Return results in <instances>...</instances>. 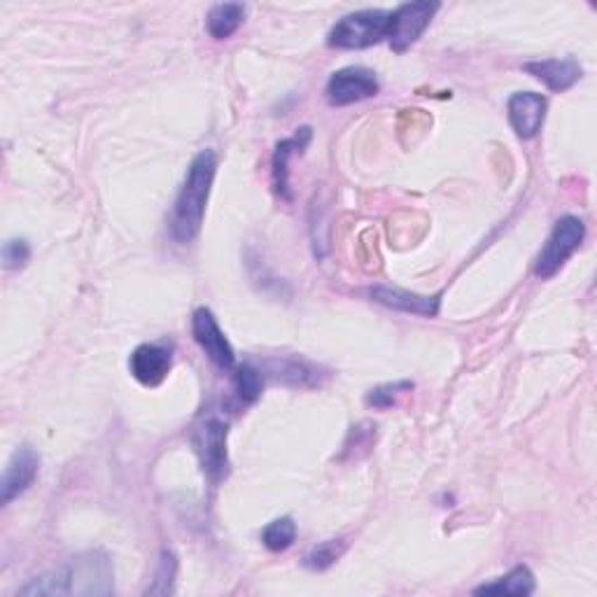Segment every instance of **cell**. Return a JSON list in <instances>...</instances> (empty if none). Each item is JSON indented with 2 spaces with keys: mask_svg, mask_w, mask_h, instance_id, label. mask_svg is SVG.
Listing matches in <instances>:
<instances>
[{
  "mask_svg": "<svg viewBox=\"0 0 597 597\" xmlns=\"http://www.w3.org/2000/svg\"><path fill=\"white\" fill-rule=\"evenodd\" d=\"M311 138H313L311 126H301L297 128L295 136L281 140L276 145V152H273L271 181H273V189H276L278 197L285 201H293V189H289V161L303 154V150L309 148Z\"/></svg>",
  "mask_w": 597,
  "mask_h": 597,
  "instance_id": "obj_12",
  "label": "cell"
},
{
  "mask_svg": "<svg viewBox=\"0 0 597 597\" xmlns=\"http://www.w3.org/2000/svg\"><path fill=\"white\" fill-rule=\"evenodd\" d=\"M171 366L173 350L166 344H142L128 358L132 376L145 387H157L164 383L171 374Z\"/></svg>",
  "mask_w": 597,
  "mask_h": 597,
  "instance_id": "obj_9",
  "label": "cell"
},
{
  "mask_svg": "<svg viewBox=\"0 0 597 597\" xmlns=\"http://www.w3.org/2000/svg\"><path fill=\"white\" fill-rule=\"evenodd\" d=\"M38 470H40V456L34 448L22 446L14 450V456L10 458L3 472V481H0V493H3L0 499H3V505H10L12 499H17L34 486L38 478Z\"/></svg>",
  "mask_w": 597,
  "mask_h": 597,
  "instance_id": "obj_10",
  "label": "cell"
},
{
  "mask_svg": "<svg viewBox=\"0 0 597 597\" xmlns=\"http://www.w3.org/2000/svg\"><path fill=\"white\" fill-rule=\"evenodd\" d=\"M413 390L411 381H397V383H387V385H378L366 395V405L374 409H393L397 405V399Z\"/></svg>",
  "mask_w": 597,
  "mask_h": 597,
  "instance_id": "obj_21",
  "label": "cell"
},
{
  "mask_svg": "<svg viewBox=\"0 0 597 597\" xmlns=\"http://www.w3.org/2000/svg\"><path fill=\"white\" fill-rule=\"evenodd\" d=\"M215 171H217V157L213 150H201L191 159L185 183L181 191H177L171 220H169L171 236L177 240V244L187 246L201 234L206 203H208V197H211Z\"/></svg>",
  "mask_w": 597,
  "mask_h": 597,
  "instance_id": "obj_2",
  "label": "cell"
},
{
  "mask_svg": "<svg viewBox=\"0 0 597 597\" xmlns=\"http://www.w3.org/2000/svg\"><path fill=\"white\" fill-rule=\"evenodd\" d=\"M546 108H548V101L542 94H535V91L513 94L507 110H509V122L513 126L515 136L523 140L535 138L544 126Z\"/></svg>",
  "mask_w": 597,
  "mask_h": 597,
  "instance_id": "obj_11",
  "label": "cell"
},
{
  "mask_svg": "<svg viewBox=\"0 0 597 597\" xmlns=\"http://www.w3.org/2000/svg\"><path fill=\"white\" fill-rule=\"evenodd\" d=\"M369 297L374 299L381 306H387L393 311L401 313H413V315H423V318H437L441 309V295H415L409 293V289H399L390 285H376L369 289Z\"/></svg>",
  "mask_w": 597,
  "mask_h": 597,
  "instance_id": "obj_13",
  "label": "cell"
},
{
  "mask_svg": "<svg viewBox=\"0 0 597 597\" xmlns=\"http://www.w3.org/2000/svg\"><path fill=\"white\" fill-rule=\"evenodd\" d=\"M260 369L264 376H271L273 381H281L293 387H318L322 385V378H325V371L318 364L299 358H273L266 360Z\"/></svg>",
  "mask_w": 597,
  "mask_h": 597,
  "instance_id": "obj_15",
  "label": "cell"
},
{
  "mask_svg": "<svg viewBox=\"0 0 597 597\" xmlns=\"http://www.w3.org/2000/svg\"><path fill=\"white\" fill-rule=\"evenodd\" d=\"M523 71L532 77H537L551 91H568L572 89L584 71H581L574 59H542V61H527L523 63Z\"/></svg>",
  "mask_w": 597,
  "mask_h": 597,
  "instance_id": "obj_14",
  "label": "cell"
},
{
  "mask_svg": "<svg viewBox=\"0 0 597 597\" xmlns=\"http://www.w3.org/2000/svg\"><path fill=\"white\" fill-rule=\"evenodd\" d=\"M175 570H177L175 556H173L171 551L161 554V562H159V570H157L154 584H152L148 590H145V593H148V595H169V593H173Z\"/></svg>",
  "mask_w": 597,
  "mask_h": 597,
  "instance_id": "obj_22",
  "label": "cell"
},
{
  "mask_svg": "<svg viewBox=\"0 0 597 597\" xmlns=\"http://www.w3.org/2000/svg\"><path fill=\"white\" fill-rule=\"evenodd\" d=\"M246 20V5L244 3H217L208 10L206 26L208 34L215 40H227L234 36Z\"/></svg>",
  "mask_w": 597,
  "mask_h": 597,
  "instance_id": "obj_16",
  "label": "cell"
},
{
  "mask_svg": "<svg viewBox=\"0 0 597 597\" xmlns=\"http://www.w3.org/2000/svg\"><path fill=\"white\" fill-rule=\"evenodd\" d=\"M191 334L194 341L201 346V350L206 352V358L211 360L217 369L229 371L236 366V355L232 344L227 341V336L220 329L217 320L213 315L211 309H197L191 315Z\"/></svg>",
  "mask_w": 597,
  "mask_h": 597,
  "instance_id": "obj_8",
  "label": "cell"
},
{
  "mask_svg": "<svg viewBox=\"0 0 597 597\" xmlns=\"http://www.w3.org/2000/svg\"><path fill=\"white\" fill-rule=\"evenodd\" d=\"M115 574L105 554L89 551L73 558L59 570L47 572L30 581L20 595H112Z\"/></svg>",
  "mask_w": 597,
  "mask_h": 597,
  "instance_id": "obj_1",
  "label": "cell"
},
{
  "mask_svg": "<svg viewBox=\"0 0 597 597\" xmlns=\"http://www.w3.org/2000/svg\"><path fill=\"white\" fill-rule=\"evenodd\" d=\"M262 390H264L262 369L254 366L252 362L240 364L236 369V376H234V393H236L238 405H244V407L254 405V401L262 397Z\"/></svg>",
  "mask_w": 597,
  "mask_h": 597,
  "instance_id": "obj_18",
  "label": "cell"
},
{
  "mask_svg": "<svg viewBox=\"0 0 597 597\" xmlns=\"http://www.w3.org/2000/svg\"><path fill=\"white\" fill-rule=\"evenodd\" d=\"M537 584H535V574L530 572V568H525V564H515V568L499 576L497 581H493V584H483L478 586L474 593L476 595H532L535 593Z\"/></svg>",
  "mask_w": 597,
  "mask_h": 597,
  "instance_id": "obj_17",
  "label": "cell"
},
{
  "mask_svg": "<svg viewBox=\"0 0 597 597\" xmlns=\"http://www.w3.org/2000/svg\"><path fill=\"white\" fill-rule=\"evenodd\" d=\"M30 260V246L24 238H12L3 246V266L14 271V269H24L26 262Z\"/></svg>",
  "mask_w": 597,
  "mask_h": 597,
  "instance_id": "obj_23",
  "label": "cell"
},
{
  "mask_svg": "<svg viewBox=\"0 0 597 597\" xmlns=\"http://www.w3.org/2000/svg\"><path fill=\"white\" fill-rule=\"evenodd\" d=\"M586 238V224L576 215H564L554 224L551 236L546 238L544 248L535 260V273L539 278H551L562 269V264L579 250Z\"/></svg>",
  "mask_w": 597,
  "mask_h": 597,
  "instance_id": "obj_4",
  "label": "cell"
},
{
  "mask_svg": "<svg viewBox=\"0 0 597 597\" xmlns=\"http://www.w3.org/2000/svg\"><path fill=\"white\" fill-rule=\"evenodd\" d=\"M229 425L220 418H206L194 427L191 446L197 450L203 474L213 483H220L229 474V450H227Z\"/></svg>",
  "mask_w": 597,
  "mask_h": 597,
  "instance_id": "obj_5",
  "label": "cell"
},
{
  "mask_svg": "<svg viewBox=\"0 0 597 597\" xmlns=\"http://www.w3.org/2000/svg\"><path fill=\"white\" fill-rule=\"evenodd\" d=\"M387 24H390V12L385 10L350 12L332 26L327 45L336 50H366L387 40Z\"/></svg>",
  "mask_w": 597,
  "mask_h": 597,
  "instance_id": "obj_3",
  "label": "cell"
},
{
  "mask_svg": "<svg viewBox=\"0 0 597 597\" xmlns=\"http://www.w3.org/2000/svg\"><path fill=\"white\" fill-rule=\"evenodd\" d=\"M346 551V542L344 539H329V542H322L318 546H313L309 554H306L303 558V568L306 570H313V572H325L329 570L332 564L344 556Z\"/></svg>",
  "mask_w": 597,
  "mask_h": 597,
  "instance_id": "obj_20",
  "label": "cell"
},
{
  "mask_svg": "<svg viewBox=\"0 0 597 597\" xmlns=\"http://www.w3.org/2000/svg\"><path fill=\"white\" fill-rule=\"evenodd\" d=\"M381 89V83L374 71H369L364 66H348L336 71L329 83H327V101L332 105H350V103H360L376 96Z\"/></svg>",
  "mask_w": 597,
  "mask_h": 597,
  "instance_id": "obj_7",
  "label": "cell"
},
{
  "mask_svg": "<svg viewBox=\"0 0 597 597\" xmlns=\"http://www.w3.org/2000/svg\"><path fill=\"white\" fill-rule=\"evenodd\" d=\"M297 539V525L293 519H276L262 530V544L273 554H283Z\"/></svg>",
  "mask_w": 597,
  "mask_h": 597,
  "instance_id": "obj_19",
  "label": "cell"
},
{
  "mask_svg": "<svg viewBox=\"0 0 597 597\" xmlns=\"http://www.w3.org/2000/svg\"><path fill=\"white\" fill-rule=\"evenodd\" d=\"M439 3L430 0H418V3H405L390 12V24H387V42L395 52H407L411 45L421 40L427 30L434 14L439 12Z\"/></svg>",
  "mask_w": 597,
  "mask_h": 597,
  "instance_id": "obj_6",
  "label": "cell"
}]
</instances>
